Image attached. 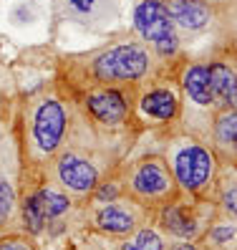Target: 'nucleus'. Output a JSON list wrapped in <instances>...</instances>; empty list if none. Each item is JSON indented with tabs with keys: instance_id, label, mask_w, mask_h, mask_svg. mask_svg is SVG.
Returning <instances> with one entry per match:
<instances>
[{
	"instance_id": "obj_1",
	"label": "nucleus",
	"mask_w": 237,
	"mask_h": 250,
	"mask_svg": "<svg viewBox=\"0 0 237 250\" xmlns=\"http://www.w3.org/2000/svg\"><path fill=\"white\" fill-rule=\"evenodd\" d=\"M152 66L149 48L144 43L129 41L103 51L94 61V73L101 81H137Z\"/></svg>"
},
{
	"instance_id": "obj_2",
	"label": "nucleus",
	"mask_w": 237,
	"mask_h": 250,
	"mask_svg": "<svg viewBox=\"0 0 237 250\" xmlns=\"http://www.w3.org/2000/svg\"><path fill=\"white\" fill-rule=\"evenodd\" d=\"M134 28L144 43H149L161 56H174L179 51V33L161 0H141L134 10Z\"/></svg>"
},
{
	"instance_id": "obj_3",
	"label": "nucleus",
	"mask_w": 237,
	"mask_h": 250,
	"mask_svg": "<svg viewBox=\"0 0 237 250\" xmlns=\"http://www.w3.org/2000/svg\"><path fill=\"white\" fill-rule=\"evenodd\" d=\"M174 177L184 189L189 192H197L202 189L207 182H210L212 172H215V159L210 154V149L202 144H195V142H187L182 144L179 149L174 152Z\"/></svg>"
},
{
	"instance_id": "obj_4",
	"label": "nucleus",
	"mask_w": 237,
	"mask_h": 250,
	"mask_svg": "<svg viewBox=\"0 0 237 250\" xmlns=\"http://www.w3.org/2000/svg\"><path fill=\"white\" fill-rule=\"evenodd\" d=\"M63 129H66V111L58 101H46L40 104L38 114H36V142L40 149L46 152H53L58 142L63 137Z\"/></svg>"
},
{
	"instance_id": "obj_5",
	"label": "nucleus",
	"mask_w": 237,
	"mask_h": 250,
	"mask_svg": "<svg viewBox=\"0 0 237 250\" xmlns=\"http://www.w3.org/2000/svg\"><path fill=\"white\" fill-rule=\"evenodd\" d=\"M161 5L167 8L172 23L182 31L195 33L210 23V5L204 0H161Z\"/></svg>"
},
{
	"instance_id": "obj_6",
	"label": "nucleus",
	"mask_w": 237,
	"mask_h": 250,
	"mask_svg": "<svg viewBox=\"0 0 237 250\" xmlns=\"http://www.w3.org/2000/svg\"><path fill=\"white\" fill-rule=\"evenodd\" d=\"M210 81L215 104L222 109H237V73L230 63L215 61L210 63Z\"/></svg>"
},
{
	"instance_id": "obj_7",
	"label": "nucleus",
	"mask_w": 237,
	"mask_h": 250,
	"mask_svg": "<svg viewBox=\"0 0 237 250\" xmlns=\"http://www.w3.org/2000/svg\"><path fill=\"white\" fill-rule=\"evenodd\" d=\"M58 174H61L63 185H68L71 189H79V192H86L96 185V169L76 154H66L58 162Z\"/></svg>"
},
{
	"instance_id": "obj_8",
	"label": "nucleus",
	"mask_w": 237,
	"mask_h": 250,
	"mask_svg": "<svg viewBox=\"0 0 237 250\" xmlns=\"http://www.w3.org/2000/svg\"><path fill=\"white\" fill-rule=\"evenodd\" d=\"M184 91L197 106H215L212 81H210V63H192L184 71Z\"/></svg>"
},
{
	"instance_id": "obj_9",
	"label": "nucleus",
	"mask_w": 237,
	"mask_h": 250,
	"mask_svg": "<svg viewBox=\"0 0 237 250\" xmlns=\"http://www.w3.org/2000/svg\"><path fill=\"white\" fill-rule=\"evenodd\" d=\"M169 187H172L169 172H167L164 165H159V162H144L134 174V189L141 195L157 197V195L169 192Z\"/></svg>"
},
{
	"instance_id": "obj_10",
	"label": "nucleus",
	"mask_w": 237,
	"mask_h": 250,
	"mask_svg": "<svg viewBox=\"0 0 237 250\" xmlns=\"http://www.w3.org/2000/svg\"><path fill=\"white\" fill-rule=\"evenodd\" d=\"M88 109H91V114L99 122L116 124L126 116V99L114 89H103V91H96L94 96H88Z\"/></svg>"
},
{
	"instance_id": "obj_11",
	"label": "nucleus",
	"mask_w": 237,
	"mask_h": 250,
	"mask_svg": "<svg viewBox=\"0 0 237 250\" xmlns=\"http://www.w3.org/2000/svg\"><path fill=\"white\" fill-rule=\"evenodd\" d=\"M215 146L232 159H237V109H222L215 119Z\"/></svg>"
},
{
	"instance_id": "obj_12",
	"label": "nucleus",
	"mask_w": 237,
	"mask_h": 250,
	"mask_svg": "<svg viewBox=\"0 0 237 250\" xmlns=\"http://www.w3.org/2000/svg\"><path fill=\"white\" fill-rule=\"evenodd\" d=\"M177 109H179V101H177V96L169 89H154L141 99V111L157 122L174 119Z\"/></svg>"
},
{
	"instance_id": "obj_13",
	"label": "nucleus",
	"mask_w": 237,
	"mask_h": 250,
	"mask_svg": "<svg viewBox=\"0 0 237 250\" xmlns=\"http://www.w3.org/2000/svg\"><path fill=\"white\" fill-rule=\"evenodd\" d=\"M161 225H164L172 235H179V238H189V235L197 232V220L192 217V212L184 205H169V208L161 212Z\"/></svg>"
},
{
	"instance_id": "obj_14",
	"label": "nucleus",
	"mask_w": 237,
	"mask_h": 250,
	"mask_svg": "<svg viewBox=\"0 0 237 250\" xmlns=\"http://www.w3.org/2000/svg\"><path fill=\"white\" fill-rule=\"evenodd\" d=\"M31 200H33V205L38 208V212L43 215V220H51V217L63 215L66 208H68V200L61 192H56V189H40V192H36Z\"/></svg>"
},
{
	"instance_id": "obj_15",
	"label": "nucleus",
	"mask_w": 237,
	"mask_h": 250,
	"mask_svg": "<svg viewBox=\"0 0 237 250\" xmlns=\"http://www.w3.org/2000/svg\"><path fill=\"white\" fill-rule=\"evenodd\" d=\"M99 225L109 232H129L134 228V217H131V212L111 205V208H103L99 212Z\"/></svg>"
},
{
	"instance_id": "obj_16",
	"label": "nucleus",
	"mask_w": 237,
	"mask_h": 250,
	"mask_svg": "<svg viewBox=\"0 0 237 250\" xmlns=\"http://www.w3.org/2000/svg\"><path fill=\"white\" fill-rule=\"evenodd\" d=\"M63 8L76 18H91L99 10V0H63Z\"/></svg>"
},
{
	"instance_id": "obj_17",
	"label": "nucleus",
	"mask_w": 237,
	"mask_h": 250,
	"mask_svg": "<svg viewBox=\"0 0 237 250\" xmlns=\"http://www.w3.org/2000/svg\"><path fill=\"white\" fill-rule=\"evenodd\" d=\"M23 217H25L28 228H31L33 232H38V230L43 228V223H46V220H43V215L38 212V208L33 205V200H28V202H25V208H23Z\"/></svg>"
},
{
	"instance_id": "obj_18",
	"label": "nucleus",
	"mask_w": 237,
	"mask_h": 250,
	"mask_svg": "<svg viewBox=\"0 0 237 250\" xmlns=\"http://www.w3.org/2000/svg\"><path fill=\"white\" fill-rule=\"evenodd\" d=\"M139 250H161V240H159V235L152 232V230H141L137 235V243H134Z\"/></svg>"
},
{
	"instance_id": "obj_19",
	"label": "nucleus",
	"mask_w": 237,
	"mask_h": 250,
	"mask_svg": "<svg viewBox=\"0 0 237 250\" xmlns=\"http://www.w3.org/2000/svg\"><path fill=\"white\" fill-rule=\"evenodd\" d=\"M10 208H13V189L8 182H0V223L10 215Z\"/></svg>"
},
{
	"instance_id": "obj_20",
	"label": "nucleus",
	"mask_w": 237,
	"mask_h": 250,
	"mask_svg": "<svg viewBox=\"0 0 237 250\" xmlns=\"http://www.w3.org/2000/svg\"><path fill=\"white\" fill-rule=\"evenodd\" d=\"M222 205L227 208V212H232L237 217V185H230L225 192H222Z\"/></svg>"
},
{
	"instance_id": "obj_21",
	"label": "nucleus",
	"mask_w": 237,
	"mask_h": 250,
	"mask_svg": "<svg viewBox=\"0 0 237 250\" xmlns=\"http://www.w3.org/2000/svg\"><path fill=\"white\" fill-rule=\"evenodd\" d=\"M232 235H235V228H232V225H217V228L212 230V243L222 245V243L232 240Z\"/></svg>"
},
{
	"instance_id": "obj_22",
	"label": "nucleus",
	"mask_w": 237,
	"mask_h": 250,
	"mask_svg": "<svg viewBox=\"0 0 237 250\" xmlns=\"http://www.w3.org/2000/svg\"><path fill=\"white\" fill-rule=\"evenodd\" d=\"M116 195H118V189H116L114 185H106V187H101L99 192H96V197H99V200H114Z\"/></svg>"
},
{
	"instance_id": "obj_23",
	"label": "nucleus",
	"mask_w": 237,
	"mask_h": 250,
	"mask_svg": "<svg viewBox=\"0 0 237 250\" xmlns=\"http://www.w3.org/2000/svg\"><path fill=\"white\" fill-rule=\"evenodd\" d=\"M0 250H31V248L20 240H8V243H0Z\"/></svg>"
},
{
	"instance_id": "obj_24",
	"label": "nucleus",
	"mask_w": 237,
	"mask_h": 250,
	"mask_svg": "<svg viewBox=\"0 0 237 250\" xmlns=\"http://www.w3.org/2000/svg\"><path fill=\"white\" fill-rule=\"evenodd\" d=\"M121 250H139L134 243H126V245H121Z\"/></svg>"
},
{
	"instance_id": "obj_25",
	"label": "nucleus",
	"mask_w": 237,
	"mask_h": 250,
	"mask_svg": "<svg viewBox=\"0 0 237 250\" xmlns=\"http://www.w3.org/2000/svg\"><path fill=\"white\" fill-rule=\"evenodd\" d=\"M177 250H197V248H192V245H179Z\"/></svg>"
},
{
	"instance_id": "obj_26",
	"label": "nucleus",
	"mask_w": 237,
	"mask_h": 250,
	"mask_svg": "<svg viewBox=\"0 0 237 250\" xmlns=\"http://www.w3.org/2000/svg\"><path fill=\"white\" fill-rule=\"evenodd\" d=\"M204 3H207V0H204ZM210 3H222V0H210Z\"/></svg>"
}]
</instances>
